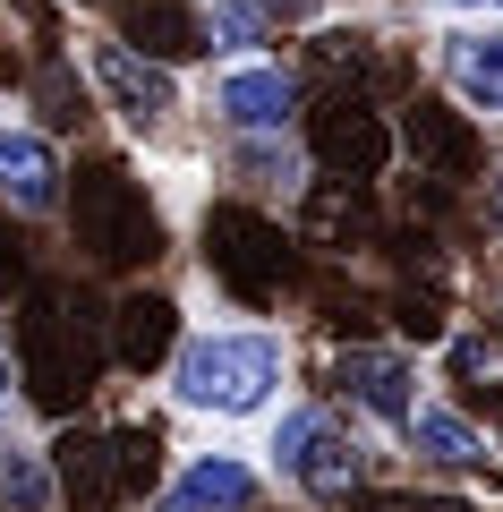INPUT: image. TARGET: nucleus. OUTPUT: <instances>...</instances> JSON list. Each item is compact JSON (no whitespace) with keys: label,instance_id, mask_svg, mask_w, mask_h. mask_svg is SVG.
<instances>
[{"label":"nucleus","instance_id":"11","mask_svg":"<svg viewBox=\"0 0 503 512\" xmlns=\"http://www.w3.org/2000/svg\"><path fill=\"white\" fill-rule=\"evenodd\" d=\"M401 453H410L418 470H444V478H478V470H495V453H503V444L486 436V427L469 419V410H452L444 393H427V402H418V419L401 427Z\"/></svg>","mask_w":503,"mask_h":512},{"label":"nucleus","instance_id":"13","mask_svg":"<svg viewBox=\"0 0 503 512\" xmlns=\"http://www.w3.org/2000/svg\"><path fill=\"white\" fill-rule=\"evenodd\" d=\"M188 342V316L171 291H128L120 308H111V359L128 367V376H154V367H171Z\"/></svg>","mask_w":503,"mask_h":512},{"label":"nucleus","instance_id":"23","mask_svg":"<svg viewBox=\"0 0 503 512\" xmlns=\"http://www.w3.org/2000/svg\"><path fill=\"white\" fill-rule=\"evenodd\" d=\"M486 231H503V163L486 171Z\"/></svg>","mask_w":503,"mask_h":512},{"label":"nucleus","instance_id":"20","mask_svg":"<svg viewBox=\"0 0 503 512\" xmlns=\"http://www.w3.org/2000/svg\"><path fill=\"white\" fill-rule=\"evenodd\" d=\"M18 342H9V325H0V419H26V393H18Z\"/></svg>","mask_w":503,"mask_h":512},{"label":"nucleus","instance_id":"14","mask_svg":"<svg viewBox=\"0 0 503 512\" xmlns=\"http://www.w3.org/2000/svg\"><path fill=\"white\" fill-rule=\"evenodd\" d=\"M307 137H316L324 163H350V180H376V171L393 163V146H401V128H384L376 111L350 103V94H333V103L316 111V128H307Z\"/></svg>","mask_w":503,"mask_h":512},{"label":"nucleus","instance_id":"8","mask_svg":"<svg viewBox=\"0 0 503 512\" xmlns=\"http://www.w3.org/2000/svg\"><path fill=\"white\" fill-rule=\"evenodd\" d=\"M0 214H26V222L69 214V163H60L52 128L0 120Z\"/></svg>","mask_w":503,"mask_h":512},{"label":"nucleus","instance_id":"5","mask_svg":"<svg viewBox=\"0 0 503 512\" xmlns=\"http://www.w3.org/2000/svg\"><path fill=\"white\" fill-rule=\"evenodd\" d=\"M205 103H214V120H222V137L231 146H248V137H290L299 128V103H307V86H299V69L290 60H222L214 69V86H205Z\"/></svg>","mask_w":503,"mask_h":512},{"label":"nucleus","instance_id":"4","mask_svg":"<svg viewBox=\"0 0 503 512\" xmlns=\"http://www.w3.org/2000/svg\"><path fill=\"white\" fill-rule=\"evenodd\" d=\"M77 248L94 256V265H154L162 256V222H154V197H145V180H128L120 163L86 171L77 180Z\"/></svg>","mask_w":503,"mask_h":512},{"label":"nucleus","instance_id":"15","mask_svg":"<svg viewBox=\"0 0 503 512\" xmlns=\"http://www.w3.org/2000/svg\"><path fill=\"white\" fill-rule=\"evenodd\" d=\"M0 512H69L60 504V461L26 419H0Z\"/></svg>","mask_w":503,"mask_h":512},{"label":"nucleus","instance_id":"1","mask_svg":"<svg viewBox=\"0 0 503 512\" xmlns=\"http://www.w3.org/2000/svg\"><path fill=\"white\" fill-rule=\"evenodd\" d=\"M162 402L180 419H214V427L273 419L290 402V333L248 325V316H197L180 359L162 367Z\"/></svg>","mask_w":503,"mask_h":512},{"label":"nucleus","instance_id":"2","mask_svg":"<svg viewBox=\"0 0 503 512\" xmlns=\"http://www.w3.org/2000/svg\"><path fill=\"white\" fill-rule=\"evenodd\" d=\"M265 478L282 495H299V504H316V512H342L367 487V444H359V427L342 410L282 402L265 419Z\"/></svg>","mask_w":503,"mask_h":512},{"label":"nucleus","instance_id":"3","mask_svg":"<svg viewBox=\"0 0 503 512\" xmlns=\"http://www.w3.org/2000/svg\"><path fill=\"white\" fill-rule=\"evenodd\" d=\"M77 60H86V86H94V103L111 111V120L137 137V146H154V137H171L180 128V77L162 69V60H145L137 43H120V35H86L77 43Z\"/></svg>","mask_w":503,"mask_h":512},{"label":"nucleus","instance_id":"6","mask_svg":"<svg viewBox=\"0 0 503 512\" xmlns=\"http://www.w3.org/2000/svg\"><path fill=\"white\" fill-rule=\"evenodd\" d=\"M333 393L367 427H393L401 436L418 419V402H427V376H418V359L401 342H350V350H333Z\"/></svg>","mask_w":503,"mask_h":512},{"label":"nucleus","instance_id":"7","mask_svg":"<svg viewBox=\"0 0 503 512\" xmlns=\"http://www.w3.org/2000/svg\"><path fill=\"white\" fill-rule=\"evenodd\" d=\"M205 265H214L239 299H273L282 274H290V239H282V222L256 214V205H222V214L205 222Z\"/></svg>","mask_w":503,"mask_h":512},{"label":"nucleus","instance_id":"18","mask_svg":"<svg viewBox=\"0 0 503 512\" xmlns=\"http://www.w3.org/2000/svg\"><path fill=\"white\" fill-rule=\"evenodd\" d=\"M188 9H197L205 52H222V60H256V43L273 35V18L256 9V0H188Z\"/></svg>","mask_w":503,"mask_h":512},{"label":"nucleus","instance_id":"9","mask_svg":"<svg viewBox=\"0 0 503 512\" xmlns=\"http://www.w3.org/2000/svg\"><path fill=\"white\" fill-rule=\"evenodd\" d=\"M265 487H273L265 461L231 453V444H205V453L180 461V478H171L145 512H256V504H265Z\"/></svg>","mask_w":503,"mask_h":512},{"label":"nucleus","instance_id":"24","mask_svg":"<svg viewBox=\"0 0 503 512\" xmlns=\"http://www.w3.org/2000/svg\"><path fill=\"white\" fill-rule=\"evenodd\" d=\"M435 9H461V18H503V0H435Z\"/></svg>","mask_w":503,"mask_h":512},{"label":"nucleus","instance_id":"19","mask_svg":"<svg viewBox=\"0 0 503 512\" xmlns=\"http://www.w3.org/2000/svg\"><path fill=\"white\" fill-rule=\"evenodd\" d=\"M495 367H503V350H495V333H452V376L461 384H495Z\"/></svg>","mask_w":503,"mask_h":512},{"label":"nucleus","instance_id":"17","mask_svg":"<svg viewBox=\"0 0 503 512\" xmlns=\"http://www.w3.org/2000/svg\"><path fill=\"white\" fill-rule=\"evenodd\" d=\"M120 43H145V60H162V69L188 60V52H205L188 0H120Z\"/></svg>","mask_w":503,"mask_h":512},{"label":"nucleus","instance_id":"22","mask_svg":"<svg viewBox=\"0 0 503 512\" xmlns=\"http://www.w3.org/2000/svg\"><path fill=\"white\" fill-rule=\"evenodd\" d=\"M256 9H265V18H324L333 0H256Z\"/></svg>","mask_w":503,"mask_h":512},{"label":"nucleus","instance_id":"21","mask_svg":"<svg viewBox=\"0 0 503 512\" xmlns=\"http://www.w3.org/2000/svg\"><path fill=\"white\" fill-rule=\"evenodd\" d=\"M376 512H478V504H461V495H393Z\"/></svg>","mask_w":503,"mask_h":512},{"label":"nucleus","instance_id":"16","mask_svg":"<svg viewBox=\"0 0 503 512\" xmlns=\"http://www.w3.org/2000/svg\"><path fill=\"white\" fill-rule=\"evenodd\" d=\"M52 461H60V504L69 512H111L120 504V453H111V436L103 427H69V436L52 444Z\"/></svg>","mask_w":503,"mask_h":512},{"label":"nucleus","instance_id":"10","mask_svg":"<svg viewBox=\"0 0 503 512\" xmlns=\"http://www.w3.org/2000/svg\"><path fill=\"white\" fill-rule=\"evenodd\" d=\"M435 69L461 94V111L478 120H503V18H461L435 35Z\"/></svg>","mask_w":503,"mask_h":512},{"label":"nucleus","instance_id":"12","mask_svg":"<svg viewBox=\"0 0 503 512\" xmlns=\"http://www.w3.org/2000/svg\"><path fill=\"white\" fill-rule=\"evenodd\" d=\"M401 146H410L418 180H486V137L452 103H410L401 111Z\"/></svg>","mask_w":503,"mask_h":512}]
</instances>
